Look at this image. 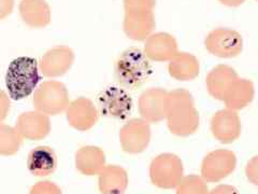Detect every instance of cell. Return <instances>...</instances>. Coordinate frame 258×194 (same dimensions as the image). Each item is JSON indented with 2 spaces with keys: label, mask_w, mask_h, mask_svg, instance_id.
<instances>
[{
  "label": "cell",
  "mask_w": 258,
  "mask_h": 194,
  "mask_svg": "<svg viewBox=\"0 0 258 194\" xmlns=\"http://www.w3.org/2000/svg\"><path fill=\"white\" fill-rule=\"evenodd\" d=\"M166 120L169 131L175 136L188 137L198 131L199 112L192 95L187 90L177 88L168 92Z\"/></svg>",
  "instance_id": "cell-1"
},
{
  "label": "cell",
  "mask_w": 258,
  "mask_h": 194,
  "mask_svg": "<svg viewBox=\"0 0 258 194\" xmlns=\"http://www.w3.org/2000/svg\"><path fill=\"white\" fill-rule=\"evenodd\" d=\"M8 95L14 101H22L35 92L40 82V70L36 59L21 56L13 60L6 72Z\"/></svg>",
  "instance_id": "cell-2"
},
{
  "label": "cell",
  "mask_w": 258,
  "mask_h": 194,
  "mask_svg": "<svg viewBox=\"0 0 258 194\" xmlns=\"http://www.w3.org/2000/svg\"><path fill=\"white\" fill-rule=\"evenodd\" d=\"M114 74L120 86L126 90H136L151 77V61L140 48H127L116 60Z\"/></svg>",
  "instance_id": "cell-3"
},
{
  "label": "cell",
  "mask_w": 258,
  "mask_h": 194,
  "mask_svg": "<svg viewBox=\"0 0 258 194\" xmlns=\"http://www.w3.org/2000/svg\"><path fill=\"white\" fill-rule=\"evenodd\" d=\"M154 0H126V34L135 39L147 38L155 26L153 7Z\"/></svg>",
  "instance_id": "cell-4"
},
{
  "label": "cell",
  "mask_w": 258,
  "mask_h": 194,
  "mask_svg": "<svg viewBox=\"0 0 258 194\" xmlns=\"http://www.w3.org/2000/svg\"><path fill=\"white\" fill-rule=\"evenodd\" d=\"M184 177V165L174 153H161L150 165V179L157 188L175 189Z\"/></svg>",
  "instance_id": "cell-5"
},
{
  "label": "cell",
  "mask_w": 258,
  "mask_h": 194,
  "mask_svg": "<svg viewBox=\"0 0 258 194\" xmlns=\"http://www.w3.org/2000/svg\"><path fill=\"white\" fill-rule=\"evenodd\" d=\"M207 51L220 59H235L243 51V38L236 29L219 27L209 32L205 40Z\"/></svg>",
  "instance_id": "cell-6"
},
{
  "label": "cell",
  "mask_w": 258,
  "mask_h": 194,
  "mask_svg": "<svg viewBox=\"0 0 258 194\" xmlns=\"http://www.w3.org/2000/svg\"><path fill=\"white\" fill-rule=\"evenodd\" d=\"M237 162L236 153L231 150H213L201 162L200 176L207 182H220L236 171Z\"/></svg>",
  "instance_id": "cell-7"
},
{
  "label": "cell",
  "mask_w": 258,
  "mask_h": 194,
  "mask_svg": "<svg viewBox=\"0 0 258 194\" xmlns=\"http://www.w3.org/2000/svg\"><path fill=\"white\" fill-rule=\"evenodd\" d=\"M98 111L103 116L124 120L133 110V100L122 86L111 85L104 88L97 99Z\"/></svg>",
  "instance_id": "cell-8"
},
{
  "label": "cell",
  "mask_w": 258,
  "mask_h": 194,
  "mask_svg": "<svg viewBox=\"0 0 258 194\" xmlns=\"http://www.w3.org/2000/svg\"><path fill=\"white\" fill-rule=\"evenodd\" d=\"M34 105L39 112L44 115H57L69 106L66 86L56 81H46L36 91Z\"/></svg>",
  "instance_id": "cell-9"
},
{
  "label": "cell",
  "mask_w": 258,
  "mask_h": 194,
  "mask_svg": "<svg viewBox=\"0 0 258 194\" xmlns=\"http://www.w3.org/2000/svg\"><path fill=\"white\" fill-rule=\"evenodd\" d=\"M151 140L150 123L143 119H133L120 128L119 141L125 152L131 155L141 153Z\"/></svg>",
  "instance_id": "cell-10"
},
{
  "label": "cell",
  "mask_w": 258,
  "mask_h": 194,
  "mask_svg": "<svg viewBox=\"0 0 258 194\" xmlns=\"http://www.w3.org/2000/svg\"><path fill=\"white\" fill-rule=\"evenodd\" d=\"M210 129L214 138L220 142L224 144L235 142L241 136L242 131L238 112L228 108L215 112L210 122Z\"/></svg>",
  "instance_id": "cell-11"
},
{
  "label": "cell",
  "mask_w": 258,
  "mask_h": 194,
  "mask_svg": "<svg viewBox=\"0 0 258 194\" xmlns=\"http://www.w3.org/2000/svg\"><path fill=\"white\" fill-rule=\"evenodd\" d=\"M168 92L160 87H152L144 91L139 100L141 119L149 123H158L167 116Z\"/></svg>",
  "instance_id": "cell-12"
},
{
  "label": "cell",
  "mask_w": 258,
  "mask_h": 194,
  "mask_svg": "<svg viewBox=\"0 0 258 194\" xmlns=\"http://www.w3.org/2000/svg\"><path fill=\"white\" fill-rule=\"evenodd\" d=\"M239 78L237 71L228 65H217L207 76V91L214 100L223 102L232 84Z\"/></svg>",
  "instance_id": "cell-13"
},
{
  "label": "cell",
  "mask_w": 258,
  "mask_h": 194,
  "mask_svg": "<svg viewBox=\"0 0 258 194\" xmlns=\"http://www.w3.org/2000/svg\"><path fill=\"white\" fill-rule=\"evenodd\" d=\"M143 52L150 61L169 62L179 53V46L172 35L158 32L149 37Z\"/></svg>",
  "instance_id": "cell-14"
},
{
  "label": "cell",
  "mask_w": 258,
  "mask_h": 194,
  "mask_svg": "<svg viewBox=\"0 0 258 194\" xmlns=\"http://www.w3.org/2000/svg\"><path fill=\"white\" fill-rule=\"evenodd\" d=\"M99 111L95 105L86 99H79L68 106L67 119L70 125L80 131L93 127L98 120Z\"/></svg>",
  "instance_id": "cell-15"
},
{
  "label": "cell",
  "mask_w": 258,
  "mask_h": 194,
  "mask_svg": "<svg viewBox=\"0 0 258 194\" xmlns=\"http://www.w3.org/2000/svg\"><path fill=\"white\" fill-rule=\"evenodd\" d=\"M56 167H57V156L51 147L39 146L29 152L27 168L34 176H48L55 172Z\"/></svg>",
  "instance_id": "cell-16"
},
{
  "label": "cell",
  "mask_w": 258,
  "mask_h": 194,
  "mask_svg": "<svg viewBox=\"0 0 258 194\" xmlns=\"http://www.w3.org/2000/svg\"><path fill=\"white\" fill-rule=\"evenodd\" d=\"M16 131L29 139H40L50 132V121L42 112H25L16 122Z\"/></svg>",
  "instance_id": "cell-17"
},
{
  "label": "cell",
  "mask_w": 258,
  "mask_h": 194,
  "mask_svg": "<svg viewBox=\"0 0 258 194\" xmlns=\"http://www.w3.org/2000/svg\"><path fill=\"white\" fill-rule=\"evenodd\" d=\"M168 71L170 77L177 81H192L199 76L200 63L194 54L179 52L169 61Z\"/></svg>",
  "instance_id": "cell-18"
},
{
  "label": "cell",
  "mask_w": 258,
  "mask_h": 194,
  "mask_svg": "<svg viewBox=\"0 0 258 194\" xmlns=\"http://www.w3.org/2000/svg\"><path fill=\"white\" fill-rule=\"evenodd\" d=\"M255 86L251 80L239 78L230 87L223 103L226 108L239 111L246 108L254 100Z\"/></svg>",
  "instance_id": "cell-19"
},
{
  "label": "cell",
  "mask_w": 258,
  "mask_h": 194,
  "mask_svg": "<svg viewBox=\"0 0 258 194\" xmlns=\"http://www.w3.org/2000/svg\"><path fill=\"white\" fill-rule=\"evenodd\" d=\"M128 187V175L123 167L109 165L99 173L101 194H124Z\"/></svg>",
  "instance_id": "cell-20"
},
{
  "label": "cell",
  "mask_w": 258,
  "mask_h": 194,
  "mask_svg": "<svg viewBox=\"0 0 258 194\" xmlns=\"http://www.w3.org/2000/svg\"><path fill=\"white\" fill-rule=\"evenodd\" d=\"M104 152L94 146H88L77 152V168L87 176L99 174L106 167Z\"/></svg>",
  "instance_id": "cell-21"
},
{
  "label": "cell",
  "mask_w": 258,
  "mask_h": 194,
  "mask_svg": "<svg viewBox=\"0 0 258 194\" xmlns=\"http://www.w3.org/2000/svg\"><path fill=\"white\" fill-rule=\"evenodd\" d=\"M175 189V194H209L210 191L207 181L198 175L184 176Z\"/></svg>",
  "instance_id": "cell-22"
},
{
  "label": "cell",
  "mask_w": 258,
  "mask_h": 194,
  "mask_svg": "<svg viewBox=\"0 0 258 194\" xmlns=\"http://www.w3.org/2000/svg\"><path fill=\"white\" fill-rule=\"evenodd\" d=\"M10 140H21L20 133L11 127L0 125V152L11 155L16 150H19L21 141Z\"/></svg>",
  "instance_id": "cell-23"
},
{
  "label": "cell",
  "mask_w": 258,
  "mask_h": 194,
  "mask_svg": "<svg viewBox=\"0 0 258 194\" xmlns=\"http://www.w3.org/2000/svg\"><path fill=\"white\" fill-rule=\"evenodd\" d=\"M245 176L253 185L258 187V156L247 161L245 166Z\"/></svg>",
  "instance_id": "cell-24"
},
{
  "label": "cell",
  "mask_w": 258,
  "mask_h": 194,
  "mask_svg": "<svg viewBox=\"0 0 258 194\" xmlns=\"http://www.w3.org/2000/svg\"><path fill=\"white\" fill-rule=\"evenodd\" d=\"M10 110V100L9 95H7L4 91H0V125L5 121Z\"/></svg>",
  "instance_id": "cell-25"
},
{
  "label": "cell",
  "mask_w": 258,
  "mask_h": 194,
  "mask_svg": "<svg viewBox=\"0 0 258 194\" xmlns=\"http://www.w3.org/2000/svg\"><path fill=\"white\" fill-rule=\"evenodd\" d=\"M209 194H240L239 190L230 184H219L209 191Z\"/></svg>",
  "instance_id": "cell-26"
},
{
  "label": "cell",
  "mask_w": 258,
  "mask_h": 194,
  "mask_svg": "<svg viewBox=\"0 0 258 194\" xmlns=\"http://www.w3.org/2000/svg\"><path fill=\"white\" fill-rule=\"evenodd\" d=\"M219 2L227 7H239L242 4H244L245 0H219Z\"/></svg>",
  "instance_id": "cell-27"
},
{
  "label": "cell",
  "mask_w": 258,
  "mask_h": 194,
  "mask_svg": "<svg viewBox=\"0 0 258 194\" xmlns=\"http://www.w3.org/2000/svg\"><path fill=\"white\" fill-rule=\"evenodd\" d=\"M257 2H258V0H257Z\"/></svg>",
  "instance_id": "cell-28"
}]
</instances>
